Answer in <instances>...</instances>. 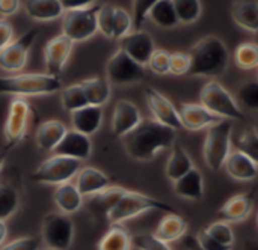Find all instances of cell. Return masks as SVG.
Segmentation results:
<instances>
[{"instance_id":"19","label":"cell","mask_w":258,"mask_h":250,"mask_svg":"<svg viewBox=\"0 0 258 250\" xmlns=\"http://www.w3.org/2000/svg\"><path fill=\"white\" fill-rule=\"evenodd\" d=\"M254 204H255V190L249 193L236 195L222 205V208L219 210V216L224 222H231V223L243 222L251 216L254 210Z\"/></svg>"},{"instance_id":"16","label":"cell","mask_w":258,"mask_h":250,"mask_svg":"<svg viewBox=\"0 0 258 250\" xmlns=\"http://www.w3.org/2000/svg\"><path fill=\"white\" fill-rule=\"evenodd\" d=\"M177 112H178L181 128H186L189 131H200L221 121V118L209 112L201 104H195V103H180Z\"/></svg>"},{"instance_id":"12","label":"cell","mask_w":258,"mask_h":250,"mask_svg":"<svg viewBox=\"0 0 258 250\" xmlns=\"http://www.w3.org/2000/svg\"><path fill=\"white\" fill-rule=\"evenodd\" d=\"M29 116H30V104L24 98H14L11 101L8 118L5 122V136L8 140L6 145L14 148L24 139Z\"/></svg>"},{"instance_id":"24","label":"cell","mask_w":258,"mask_h":250,"mask_svg":"<svg viewBox=\"0 0 258 250\" xmlns=\"http://www.w3.org/2000/svg\"><path fill=\"white\" fill-rule=\"evenodd\" d=\"M174 192L181 199L201 201L204 198V178L201 171L194 168L186 175L174 181Z\"/></svg>"},{"instance_id":"46","label":"cell","mask_w":258,"mask_h":250,"mask_svg":"<svg viewBox=\"0 0 258 250\" xmlns=\"http://www.w3.org/2000/svg\"><path fill=\"white\" fill-rule=\"evenodd\" d=\"M159 0H133V26L136 27V30H139L144 24V21L147 20V15L150 12V9L157 3Z\"/></svg>"},{"instance_id":"22","label":"cell","mask_w":258,"mask_h":250,"mask_svg":"<svg viewBox=\"0 0 258 250\" xmlns=\"http://www.w3.org/2000/svg\"><path fill=\"white\" fill-rule=\"evenodd\" d=\"M224 169L236 181H252L258 175V161L240 151H233L228 154Z\"/></svg>"},{"instance_id":"47","label":"cell","mask_w":258,"mask_h":250,"mask_svg":"<svg viewBox=\"0 0 258 250\" xmlns=\"http://www.w3.org/2000/svg\"><path fill=\"white\" fill-rule=\"evenodd\" d=\"M0 250H41V240L36 237H20L5 243Z\"/></svg>"},{"instance_id":"30","label":"cell","mask_w":258,"mask_h":250,"mask_svg":"<svg viewBox=\"0 0 258 250\" xmlns=\"http://www.w3.org/2000/svg\"><path fill=\"white\" fill-rule=\"evenodd\" d=\"M187 222L180 214H168L160 222L157 229L154 231V237L163 243H172L186 235Z\"/></svg>"},{"instance_id":"50","label":"cell","mask_w":258,"mask_h":250,"mask_svg":"<svg viewBox=\"0 0 258 250\" xmlns=\"http://www.w3.org/2000/svg\"><path fill=\"white\" fill-rule=\"evenodd\" d=\"M20 9V0H0V15L3 18L14 15Z\"/></svg>"},{"instance_id":"34","label":"cell","mask_w":258,"mask_h":250,"mask_svg":"<svg viewBox=\"0 0 258 250\" xmlns=\"http://www.w3.org/2000/svg\"><path fill=\"white\" fill-rule=\"evenodd\" d=\"M20 208V192L11 183H0V220L6 222Z\"/></svg>"},{"instance_id":"35","label":"cell","mask_w":258,"mask_h":250,"mask_svg":"<svg viewBox=\"0 0 258 250\" xmlns=\"http://www.w3.org/2000/svg\"><path fill=\"white\" fill-rule=\"evenodd\" d=\"M174 11L177 14L178 23L181 24H192L198 21L203 12L201 0H171Z\"/></svg>"},{"instance_id":"48","label":"cell","mask_w":258,"mask_h":250,"mask_svg":"<svg viewBox=\"0 0 258 250\" xmlns=\"http://www.w3.org/2000/svg\"><path fill=\"white\" fill-rule=\"evenodd\" d=\"M195 238H197V241H198L200 247H201L203 250H231V247L222 246L221 243H218L216 240H213L210 235H207L204 229H201Z\"/></svg>"},{"instance_id":"54","label":"cell","mask_w":258,"mask_h":250,"mask_svg":"<svg viewBox=\"0 0 258 250\" xmlns=\"http://www.w3.org/2000/svg\"><path fill=\"white\" fill-rule=\"evenodd\" d=\"M6 235H8V228H6V223L3 220H0V247L5 244L6 241Z\"/></svg>"},{"instance_id":"1","label":"cell","mask_w":258,"mask_h":250,"mask_svg":"<svg viewBox=\"0 0 258 250\" xmlns=\"http://www.w3.org/2000/svg\"><path fill=\"white\" fill-rule=\"evenodd\" d=\"M175 140V130L162 125L154 119H142L122 137V145L130 158L136 161H150L159 151L171 148Z\"/></svg>"},{"instance_id":"37","label":"cell","mask_w":258,"mask_h":250,"mask_svg":"<svg viewBox=\"0 0 258 250\" xmlns=\"http://www.w3.org/2000/svg\"><path fill=\"white\" fill-rule=\"evenodd\" d=\"M236 63L240 69L249 71L258 66V47L255 42H242L234 51Z\"/></svg>"},{"instance_id":"38","label":"cell","mask_w":258,"mask_h":250,"mask_svg":"<svg viewBox=\"0 0 258 250\" xmlns=\"http://www.w3.org/2000/svg\"><path fill=\"white\" fill-rule=\"evenodd\" d=\"M236 103L240 109L251 112L258 110V83L255 80H248L239 88Z\"/></svg>"},{"instance_id":"17","label":"cell","mask_w":258,"mask_h":250,"mask_svg":"<svg viewBox=\"0 0 258 250\" xmlns=\"http://www.w3.org/2000/svg\"><path fill=\"white\" fill-rule=\"evenodd\" d=\"M142 121L139 109L127 100H119L115 104L112 115V134L118 139H122Z\"/></svg>"},{"instance_id":"25","label":"cell","mask_w":258,"mask_h":250,"mask_svg":"<svg viewBox=\"0 0 258 250\" xmlns=\"http://www.w3.org/2000/svg\"><path fill=\"white\" fill-rule=\"evenodd\" d=\"M67 125L57 119H50L42 122L35 136V142L39 151H54L57 143L62 140V137L67 133Z\"/></svg>"},{"instance_id":"23","label":"cell","mask_w":258,"mask_h":250,"mask_svg":"<svg viewBox=\"0 0 258 250\" xmlns=\"http://www.w3.org/2000/svg\"><path fill=\"white\" fill-rule=\"evenodd\" d=\"M124 193H125V189L116 187V186H113V187L109 186L107 189H104L92 196H88V204H86L88 211L97 219L107 217L109 211L115 207V204L119 201V198Z\"/></svg>"},{"instance_id":"36","label":"cell","mask_w":258,"mask_h":250,"mask_svg":"<svg viewBox=\"0 0 258 250\" xmlns=\"http://www.w3.org/2000/svg\"><path fill=\"white\" fill-rule=\"evenodd\" d=\"M60 91H62L60 103H62L63 110L71 113V112H74L77 109H82V107L88 106V101H86V97L83 94V89H82L80 83L70 85V86H67L65 89H60Z\"/></svg>"},{"instance_id":"10","label":"cell","mask_w":258,"mask_h":250,"mask_svg":"<svg viewBox=\"0 0 258 250\" xmlns=\"http://www.w3.org/2000/svg\"><path fill=\"white\" fill-rule=\"evenodd\" d=\"M106 75L109 85L128 86L142 81L145 78V69L142 65L136 63L132 57L118 48L107 60Z\"/></svg>"},{"instance_id":"8","label":"cell","mask_w":258,"mask_h":250,"mask_svg":"<svg viewBox=\"0 0 258 250\" xmlns=\"http://www.w3.org/2000/svg\"><path fill=\"white\" fill-rule=\"evenodd\" d=\"M100 5L80 9H68L62 14V35L73 42H83L92 38L97 30V12Z\"/></svg>"},{"instance_id":"39","label":"cell","mask_w":258,"mask_h":250,"mask_svg":"<svg viewBox=\"0 0 258 250\" xmlns=\"http://www.w3.org/2000/svg\"><path fill=\"white\" fill-rule=\"evenodd\" d=\"M204 231H206L207 235H210L213 240H216L222 246L233 247V244H234V232H233L231 226L228 225V222H224V220L213 222L207 228H204Z\"/></svg>"},{"instance_id":"45","label":"cell","mask_w":258,"mask_h":250,"mask_svg":"<svg viewBox=\"0 0 258 250\" xmlns=\"http://www.w3.org/2000/svg\"><path fill=\"white\" fill-rule=\"evenodd\" d=\"M189 68H190V59H189L187 53H183V51L171 53V57H169V74L187 75Z\"/></svg>"},{"instance_id":"14","label":"cell","mask_w":258,"mask_h":250,"mask_svg":"<svg viewBox=\"0 0 258 250\" xmlns=\"http://www.w3.org/2000/svg\"><path fill=\"white\" fill-rule=\"evenodd\" d=\"M145 101H147V106H148L151 115L154 116V121H157L159 124L166 125L175 131L181 130L177 107L162 92H159L154 88H145Z\"/></svg>"},{"instance_id":"2","label":"cell","mask_w":258,"mask_h":250,"mask_svg":"<svg viewBox=\"0 0 258 250\" xmlns=\"http://www.w3.org/2000/svg\"><path fill=\"white\" fill-rule=\"evenodd\" d=\"M187 54L190 59L187 75L192 77H221L230 63V53L225 42L215 35L200 39Z\"/></svg>"},{"instance_id":"11","label":"cell","mask_w":258,"mask_h":250,"mask_svg":"<svg viewBox=\"0 0 258 250\" xmlns=\"http://www.w3.org/2000/svg\"><path fill=\"white\" fill-rule=\"evenodd\" d=\"M36 29H30L23 33L18 39L11 41L0 50V69L6 72H18L27 63V54L32 44L36 39Z\"/></svg>"},{"instance_id":"13","label":"cell","mask_w":258,"mask_h":250,"mask_svg":"<svg viewBox=\"0 0 258 250\" xmlns=\"http://www.w3.org/2000/svg\"><path fill=\"white\" fill-rule=\"evenodd\" d=\"M74 42L65 35H57L48 39L44 45V60H45V74L59 77L63 71L71 53Z\"/></svg>"},{"instance_id":"33","label":"cell","mask_w":258,"mask_h":250,"mask_svg":"<svg viewBox=\"0 0 258 250\" xmlns=\"http://www.w3.org/2000/svg\"><path fill=\"white\" fill-rule=\"evenodd\" d=\"M147 18H150L156 26H159L162 29H172L180 24L171 0H159L150 9Z\"/></svg>"},{"instance_id":"32","label":"cell","mask_w":258,"mask_h":250,"mask_svg":"<svg viewBox=\"0 0 258 250\" xmlns=\"http://www.w3.org/2000/svg\"><path fill=\"white\" fill-rule=\"evenodd\" d=\"M97 250H132V235L121 225H112L100 238Z\"/></svg>"},{"instance_id":"5","label":"cell","mask_w":258,"mask_h":250,"mask_svg":"<svg viewBox=\"0 0 258 250\" xmlns=\"http://www.w3.org/2000/svg\"><path fill=\"white\" fill-rule=\"evenodd\" d=\"M231 134L233 122L230 119H221L207 128L203 155L210 171L219 172L224 168V163L231 152Z\"/></svg>"},{"instance_id":"26","label":"cell","mask_w":258,"mask_h":250,"mask_svg":"<svg viewBox=\"0 0 258 250\" xmlns=\"http://www.w3.org/2000/svg\"><path fill=\"white\" fill-rule=\"evenodd\" d=\"M24 11L35 21H53L65 12L59 0H24Z\"/></svg>"},{"instance_id":"27","label":"cell","mask_w":258,"mask_h":250,"mask_svg":"<svg viewBox=\"0 0 258 250\" xmlns=\"http://www.w3.org/2000/svg\"><path fill=\"white\" fill-rule=\"evenodd\" d=\"M53 201L59 210V213L71 216L77 213L83 207V196L79 193L74 184L65 183L57 186V189L53 193Z\"/></svg>"},{"instance_id":"49","label":"cell","mask_w":258,"mask_h":250,"mask_svg":"<svg viewBox=\"0 0 258 250\" xmlns=\"http://www.w3.org/2000/svg\"><path fill=\"white\" fill-rule=\"evenodd\" d=\"M14 38V27L12 24L6 20V18H2L0 20V50L3 47H6Z\"/></svg>"},{"instance_id":"40","label":"cell","mask_w":258,"mask_h":250,"mask_svg":"<svg viewBox=\"0 0 258 250\" xmlns=\"http://www.w3.org/2000/svg\"><path fill=\"white\" fill-rule=\"evenodd\" d=\"M234 145H236V151H240L245 155L258 161V134L255 128H251L242 133L234 140Z\"/></svg>"},{"instance_id":"55","label":"cell","mask_w":258,"mask_h":250,"mask_svg":"<svg viewBox=\"0 0 258 250\" xmlns=\"http://www.w3.org/2000/svg\"><path fill=\"white\" fill-rule=\"evenodd\" d=\"M44 250H53V249H47V247H45V249H44Z\"/></svg>"},{"instance_id":"15","label":"cell","mask_w":258,"mask_h":250,"mask_svg":"<svg viewBox=\"0 0 258 250\" xmlns=\"http://www.w3.org/2000/svg\"><path fill=\"white\" fill-rule=\"evenodd\" d=\"M118 41H119V50L124 51L128 57H132L136 63L142 66L148 65V60L153 51L156 50L154 39L148 32L142 29L127 33Z\"/></svg>"},{"instance_id":"53","label":"cell","mask_w":258,"mask_h":250,"mask_svg":"<svg viewBox=\"0 0 258 250\" xmlns=\"http://www.w3.org/2000/svg\"><path fill=\"white\" fill-rule=\"evenodd\" d=\"M11 149H12V148H11L9 145H5V146L0 149V171H2V168H3V164H5V161H6V158H8Z\"/></svg>"},{"instance_id":"20","label":"cell","mask_w":258,"mask_h":250,"mask_svg":"<svg viewBox=\"0 0 258 250\" xmlns=\"http://www.w3.org/2000/svg\"><path fill=\"white\" fill-rule=\"evenodd\" d=\"M110 186V178L97 168H80L76 174V189L83 198L92 196Z\"/></svg>"},{"instance_id":"21","label":"cell","mask_w":258,"mask_h":250,"mask_svg":"<svg viewBox=\"0 0 258 250\" xmlns=\"http://www.w3.org/2000/svg\"><path fill=\"white\" fill-rule=\"evenodd\" d=\"M103 124V107L98 106H85L71 112V125L73 130L82 133L88 137L95 134Z\"/></svg>"},{"instance_id":"3","label":"cell","mask_w":258,"mask_h":250,"mask_svg":"<svg viewBox=\"0 0 258 250\" xmlns=\"http://www.w3.org/2000/svg\"><path fill=\"white\" fill-rule=\"evenodd\" d=\"M148 211H162L166 214H178L177 210L165 201L156 199L153 196L125 190L119 198L115 207L107 214V222L110 225H121L136 216H141Z\"/></svg>"},{"instance_id":"43","label":"cell","mask_w":258,"mask_h":250,"mask_svg":"<svg viewBox=\"0 0 258 250\" xmlns=\"http://www.w3.org/2000/svg\"><path fill=\"white\" fill-rule=\"evenodd\" d=\"M132 246L139 250H172L168 243L160 241L153 234H136L132 237Z\"/></svg>"},{"instance_id":"29","label":"cell","mask_w":258,"mask_h":250,"mask_svg":"<svg viewBox=\"0 0 258 250\" xmlns=\"http://www.w3.org/2000/svg\"><path fill=\"white\" fill-rule=\"evenodd\" d=\"M194 161L190 158V155L187 154V151L183 148V145L180 142H174L172 145V152L168 158L166 163V177L169 181H177L178 178H181L183 175H186L190 169H194Z\"/></svg>"},{"instance_id":"44","label":"cell","mask_w":258,"mask_h":250,"mask_svg":"<svg viewBox=\"0 0 258 250\" xmlns=\"http://www.w3.org/2000/svg\"><path fill=\"white\" fill-rule=\"evenodd\" d=\"M169 57H171L169 51H166V50H154L150 60H148V65H150L151 71L154 74H159V75L169 74Z\"/></svg>"},{"instance_id":"9","label":"cell","mask_w":258,"mask_h":250,"mask_svg":"<svg viewBox=\"0 0 258 250\" xmlns=\"http://www.w3.org/2000/svg\"><path fill=\"white\" fill-rule=\"evenodd\" d=\"M41 238L47 249H70L74 240V223L71 217L62 213H48L42 219Z\"/></svg>"},{"instance_id":"42","label":"cell","mask_w":258,"mask_h":250,"mask_svg":"<svg viewBox=\"0 0 258 250\" xmlns=\"http://www.w3.org/2000/svg\"><path fill=\"white\" fill-rule=\"evenodd\" d=\"M113 9L112 5H103L97 12V30L106 38H113Z\"/></svg>"},{"instance_id":"31","label":"cell","mask_w":258,"mask_h":250,"mask_svg":"<svg viewBox=\"0 0 258 250\" xmlns=\"http://www.w3.org/2000/svg\"><path fill=\"white\" fill-rule=\"evenodd\" d=\"M83 94L86 97L88 106H98L103 107L110 100V85L106 78L94 77L80 81Z\"/></svg>"},{"instance_id":"7","label":"cell","mask_w":258,"mask_h":250,"mask_svg":"<svg viewBox=\"0 0 258 250\" xmlns=\"http://www.w3.org/2000/svg\"><path fill=\"white\" fill-rule=\"evenodd\" d=\"M79 160L63 157V155H51L44 160L30 175V180L38 184H48V186H60L70 183L76 177L80 169Z\"/></svg>"},{"instance_id":"52","label":"cell","mask_w":258,"mask_h":250,"mask_svg":"<svg viewBox=\"0 0 258 250\" xmlns=\"http://www.w3.org/2000/svg\"><path fill=\"white\" fill-rule=\"evenodd\" d=\"M183 244L187 250H203L200 247V244H198V241H197V238L194 235H184L183 237Z\"/></svg>"},{"instance_id":"4","label":"cell","mask_w":258,"mask_h":250,"mask_svg":"<svg viewBox=\"0 0 258 250\" xmlns=\"http://www.w3.org/2000/svg\"><path fill=\"white\" fill-rule=\"evenodd\" d=\"M62 89L60 77H53L48 74H15V75H0V94L14 95L17 98L50 95Z\"/></svg>"},{"instance_id":"51","label":"cell","mask_w":258,"mask_h":250,"mask_svg":"<svg viewBox=\"0 0 258 250\" xmlns=\"http://www.w3.org/2000/svg\"><path fill=\"white\" fill-rule=\"evenodd\" d=\"M63 11H68V9H80V8H88V6H92V3L95 0H59Z\"/></svg>"},{"instance_id":"28","label":"cell","mask_w":258,"mask_h":250,"mask_svg":"<svg viewBox=\"0 0 258 250\" xmlns=\"http://www.w3.org/2000/svg\"><path fill=\"white\" fill-rule=\"evenodd\" d=\"M233 20L245 30L257 33L258 3L257 0H234L231 6Z\"/></svg>"},{"instance_id":"6","label":"cell","mask_w":258,"mask_h":250,"mask_svg":"<svg viewBox=\"0 0 258 250\" xmlns=\"http://www.w3.org/2000/svg\"><path fill=\"white\" fill-rule=\"evenodd\" d=\"M200 104L221 119H243L245 112L239 107L234 97L215 80L207 81L200 94Z\"/></svg>"},{"instance_id":"18","label":"cell","mask_w":258,"mask_h":250,"mask_svg":"<svg viewBox=\"0 0 258 250\" xmlns=\"http://www.w3.org/2000/svg\"><path fill=\"white\" fill-rule=\"evenodd\" d=\"M91 152H92L91 139L82 133L74 131V130H67L65 136L54 148V154L70 157V158H74L79 161L89 158Z\"/></svg>"},{"instance_id":"41","label":"cell","mask_w":258,"mask_h":250,"mask_svg":"<svg viewBox=\"0 0 258 250\" xmlns=\"http://www.w3.org/2000/svg\"><path fill=\"white\" fill-rule=\"evenodd\" d=\"M133 27L132 15L124 8H115L113 9V38L112 39H121L127 33H130Z\"/></svg>"}]
</instances>
